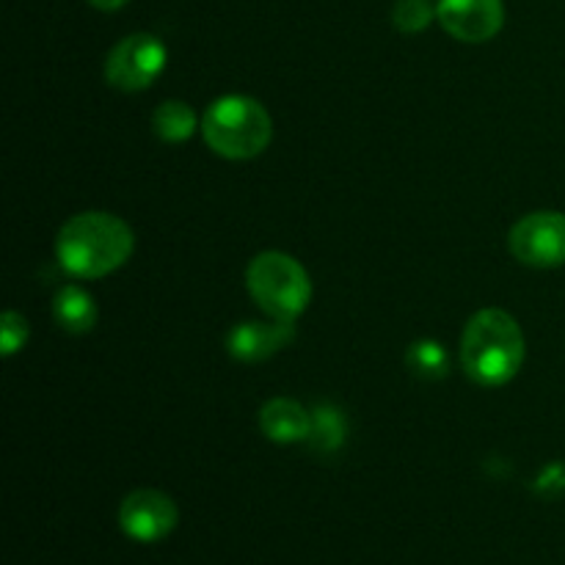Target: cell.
<instances>
[{"mask_svg": "<svg viewBox=\"0 0 565 565\" xmlns=\"http://www.w3.org/2000/svg\"><path fill=\"white\" fill-rule=\"evenodd\" d=\"M406 364L417 379L439 381L450 373V356H447L445 345L436 340H417L408 345Z\"/></svg>", "mask_w": 565, "mask_h": 565, "instance_id": "obj_14", "label": "cell"}, {"mask_svg": "<svg viewBox=\"0 0 565 565\" xmlns=\"http://www.w3.org/2000/svg\"><path fill=\"white\" fill-rule=\"evenodd\" d=\"M166 44L152 33L125 36L105 58V81L121 92H143L166 70Z\"/></svg>", "mask_w": 565, "mask_h": 565, "instance_id": "obj_5", "label": "cell"}, {"mask_svg": "<svg viewBox=\"0 0 565 565\" xmlns=\"http://www.w3.org/2000/svg\"><path fill=\"white\" fill-rule=\"evenodd\" d=\"M436 20V9L430 0H397L392 9V22L403 33H419Z\"/></svg>", "mask_w": 565, "mask_h": 565, "instance_id": "obj_15", "label": "cell"}, {"mask_svg": "<svg viewBox=\"0 0 565 565\" xmlns=\"http://www.w3.org/2000/svg\"><path fill=\"white\" fill-rule=\"evenodd\" d=\"M202 136L215 154L230 160L257 158L268 149L274 121L263 103L243 94L215 99L202 119Z\"/></svg>", "mask_w": 565, "mask_h": 565, "instance_id": "obj_3", "label": "cell"}, {"mask_svg": "<svg viewBox=\"0 0 565 565\" xmlns=\"http://www.w3.org/2000/svg\"><path fill=\"white\" fill-rule=\"evenodd\" d=\"M28 340V320L22 318L20 312H6L3 320H0V351L3 356H11V353L20 351Z\"/></svg>", "mask_w": 565, "mask_h": 565, "instance_id": "obj_16", "label": "cell"}, {"mask_svg": "<svg viewBox=\"0 0 565 565\" xmlns=\"http://www.w3.org/2000/svg\"><path fill=\"white\" fill-rule=\"evenodd\" d=\"M259 428L276 445H296V441H307L309 430H312V412L296 401L287 397H274L259 412Z\"/></svg>", "mask_w": 565, "mask_h": 565, "instance_id": "obj_10", "label": "cell"}, {"mask_svg": "<svg viewBox=\"0 0 565 565\" xmlns=\"http://www.w3.org/2000/svg\"><path fill=\"white\" fill-rule=\"evenodd\" d=\"M88 3L99 11H119L121 6H127V0H88Z\"/></svg>", "mask_w": 565, "mask_h": 565, "instance_id": "obj_18", "label": "cell"}, {"mask_svg": "<svg viewBox=\"0 0 565 565\" xmlns=\"http://www.w3.org/2000/svg\"><path fill=\"white\" fill-rule=\"evenodd\" d=\"M348 423L345 414L331 403H320L312 408V430L307 436V445L315 452H337L345 441Z\"/></svg>", "mask_w": 565, "mask_h": 565, "instance_id": "obj_12", "label": "cell"}, {"mask_svg": "<svg viewBox=\"0 0 565 565\" xmlns=\"http://www.w3.org/2000/svg\"><path fill=\"white\" fill-rule=\"evenodd\" d=\"M55 323L70 334H86L97 323V303L83 287L66 285L53 298Z\"/></svg>", "mask_w": 565, "mask_h": 565, "instance_id": "obj_11", "label": "cell"}, {"mask_svg": "<svg viewBox=\"0 0 565 565\" xmlns=\"http://www.w3.org/2000/svg\"><path fill=\"white\" fill-rule=\"evenodd\" d=\"M535 491L544 497H561L565 491V463H552L535 480Z\"/></svg>", "mask_w": 565, "mask_h": 565, "instance_id": "obj_17", "label": "cell"}, {"mask_svg": "<svg viewBox=\"0 0 565 565\" xmlns=\"http://www.w3.org/2000/svg\"><path fill=\"white\" fill-rule=\"evenodd\" d=\"M196 114L188 103L182 99H166L163 105H158V110L152 114V127L166 143H182L196 132Z\"/></svg>", "mask_w": 565, "mask_h": 565, "instance_id": "obj_13", "label": "cell"}, {"mask_svg": "<svg viewBox=\"0 0 565 565\" xmlns=\"http://www.w3.org/2000/svg\"><path fill=\"white\" fill-rule=\"evenodd\" d=\"M511 254L530 268H557L565 265V215L555 210H539L519 221L508 237Z\"/></svg>", "mask_w": 565, "mask_h": 565, "instance_id": "obj_6", "label": "cell"}, {"mask_svg": "<svg viewBox=\"0 0 565 565\" xmlns=\"http://www.w3.org/2000/svg\"><path fill=\"white\" fill-rule=\"evenodd\" d=\"M246 287L270 320L296 323L312 301V281L303 265L285 252H263L248 263Z\"/></svg>", "mask_w": 565, "mask_h": 565, "instance_id": "obj_4", "label": "cell"}, {"mask_svg": "<svg viewBox=\"0 0 565 565\" xmlns=\"http://www.w3.org/2000/svg\"><path fill=\"white\" fill-rule=\"evenodd\" d=\"M180 522L177 502L158 489H138L119 505V524L127 539L138 544H158L169 539Z\"/></svg>", "mask_w": 565, "mask_h": 565, "instance_id": "obj_7", "label": "cell"}, {"mask_svg": "<svg viewBox=\"0 0 565 565\" xmlns=\"http://www.w3.org/2000/svg\"><path fill=\"white\" fill-rule=\"evenodd\" d=\"M436 20L458 42L480 44L502 31L505 6L502 0H439Z\"/></svg>", "mask_w": 565, "mask_h": 565, "instance_id": "obj_8", "label": "cell"}, {"mask_svg": "<svg viewBox=\"0 0 565 565\" xmlns=\"http://www.w3.org/2000/svg\"><path fill=\"white\" fill-rule=\"evenodd\" d=\"M136 248L132 230L110 213H81L66 221L55 241V254L66 274L99 279L114 274Z\"/></svg>", "mask_w": 565, "mask_h": 565, "instance_id": "obj_1", "label": "cell"}, {"mask_svg": "<svg viewBox=\"0 0 565 565\" xmlns=\"http://www.w3.org/2000/svg\"><path fill=\"white\" fill-rule=\"evenodd\" d=\"M296 340V323H285V320H270V323H259V320H248V323H237L226 337V348H230L232 359L243 364H257L279 353Z\"/></svg>", "mask_w": 565, "mask_h": 565, "instance_id": "obj_9", "label": "cell"}, {"mask_svg": "<svg viewBox=\"0 0 565 565\" xmlns=\"http://www.w3.org/2000/svg\"><path fill=\"white\" fill-rule=\"evenodd\" d=\"M461 362L480 386H505L524 364V334L505 309H483L467 323L461 337Z\"/></svg>", "mask_w": 565, "mask_h": 565, "instance_id": "obj_2", "label": "cell"}]
</instances>
